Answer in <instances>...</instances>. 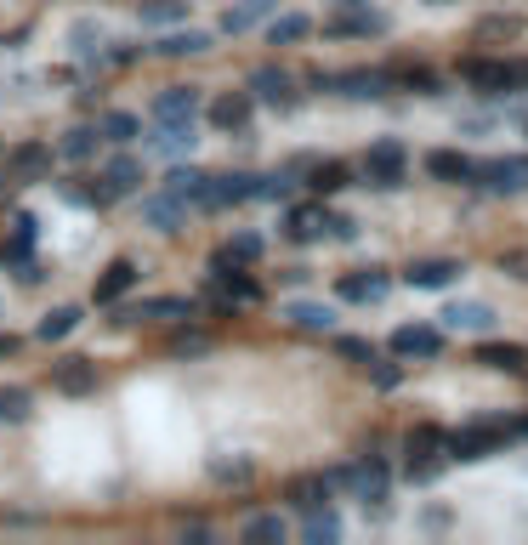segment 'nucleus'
I'll use <instances>...</instances> for the list:
<instances>
[{
  "label": "nucleus",
  "instance_id": "f257e3e1",
  "mask_svg": "<svg viewBox=\"0 0 528 545\" xmlns=\"http://www.w3.org/2000/svg\"><path fill=\"white\" fill-rule=\"evenodd\" d=\"M466 86L472 91H489V97H506V91H523L528 86V63H494V57H466L460 63Z\"/></svg>",
  "mask_w": 528,
  "mask_h": 545
},
{
  "label": "nucleus",
  "instance_id": "f03ea898",
  "mask_svg": "<svg viewBox=\"0 0 528 545\" xmlns=\"http://www.w3.org/2000/svg\"><path fill=\"white\" fill-rule=\"evenodd\" d=\"M477 188L483 194H500V199L528 194V154H500L489 165H477Z\"/></svg>",
  "mask_w": 528,
  "mask_h": 545
},
{
  "label": "nucleus",
  "instance_id": "7ed1b4c3",
  "mask_svg": "<svg viewBox=\"0 0 528 545\" xmlns=\"http://www.w3.org/2000/svg\"><path fill=\"white\" fill-rule=\"evenodd\" d=\"M404 171H409L404 142H375L370 154H364V182L370 188H404Z\"/></svg>",
  "mask_w": 528,
  "mask_h": 545
},
{
  "label": "nucleus",
  "instance_id": "20e7f679",
  "mask_svg": "<svg viewBox=\"0 0 528 545\" xmlns=\"http://www.w3.org/2000/svg\"><path fill=\"white\" fill-rule=\"evenodd\" d=\"M318 86H335L341 97H358V103H370V97H387L392 86H398V74L387 69H352V74H318Z\"/></svg>",
  "mask_w": 528,
  "mask_h": 545
},
{
  "label": "nucleus",
  "instance_id": "39448f33",
  "mask_svg": "<svg viewBox=\"0 0 528 545\" xmlns=\"http://www.w3.org/2000/svg\"><path fill=\"white\" fill-rule=\"evenodd\" d=\"M194 199L205 205V211H228V205H245V199H256V176H205Z\"/></svg>",
  "mask_w": 528,
  "mask_h": 545
},
{
  "label": "nucleus",
  "instance_id": "423d86ee",
  "mask_svg": "<svg viewBox=\"0 0 528 545\" xmlns=\"http://www.w3.org/2000/svg\"><path fill=\"white\" fill-rule=\"evenodd\" d=\"M205 273H211V284H216V290H228L233 301H256V296H262V284L245 273V262H233V256H222V250L211 256Z\"/></svg>",
  "mask_w": 528,
  "mask_h": 545
},
{
  "label": "nucleus",
  "instance_id": "0eeeda50",
  "mask_svg": "<svg viewBox=\"0 0 528 545\" xmlns=\"http://www.w3.org/2000/svg\"><path fill=\"white\" fill-rule=\"evenodd\" d=\"M387 23H381V12H370L364 0H341L335 6V18H330V35L335 40H347V35H381Z\"/></svg>",
  "mask_w": 528,
  "mask_h": 545
},
{
  "label": "nucleus",
  "instance_id": "6e6552de",
  "mask_svg": "<svg viewBox=\"0 0 528 545\" xmlns=\"http://www.w3.org/2000/svg\"><path fill=\"white\" fill-rule=\"evenodd\" d=\"M392 352H398V358H438L443 330H432V324H404V330H392Z\"/></svg>",
  "mask_w": 528,
  "mask_h": 545
},
{
  "label": "nucleus",
  "instance_id": "1a4fd4ad",
  "mask_svg": "<svg viewBox=\"0 0 528 545\" xmlns=\"http://www.w3.org/2000/svg\"><path fill=\"white\" fill-rule=\"evenodd\" d=\"M250 91L262 97V103H273V108H296V80L284 69H273V63H262V69L250 74Z\"/></svg>",
  "mask_w": 528,
  "mask_h": 545
},
{
  "label": "nucleus",
  "instance_id": "9d476101",
  "mask_svg": "<svg viewBox=\"0 0 528 545\" xmlns=\"http://www.w3.org/2000/svg\"><path fill=\"white\" fill-rule=\"evenodd\" d=\"M250 108H256V91H222V97H211V125H222V131H245Z\"/></svg>",
  "mask_w": 528,
  "mask_h": 545
},
{
  "label": "nucleus",
  "instance_id": "9b49d317",
  "mask_svg": "<svg viewBox=\"0 0 528 545\" xmlns=\"http://www.w3.org/2000/svg\"><path fill=\"white\" fill-rule=\"evenodd\" d=\"M148 142H154L159 159H182V154H194L199 137H194V120H159V131Z\"/></svg>",
  "mask_w": 528,
  "mask_h": 545
},
{
  "label": "nucleus",
  "instance_id": "f8f14e48",
  "mask_svg": "<svg viewBox=\"0 0 528 545\" xmlns=\"http://www.w3.org/2000/svg\"><path fill=\"white\" fill-rule=\"evenodd\" d=\"M182 216H188V199L171 194V188L142 205V222H148V228H159V233H176V228H182Z\"/></svg>",
  "mask_w": 528,
  "mask_h": 545
},
{
  "label": "nucleus",
  "instance_id": "ddd939ff",
  "mask_svg": "<svg viewBox=\"0 0 528 545\" xmlns=\"http://www.w3.org/2000/svg\"><path fill=\"white\" fill-rule=\"evenodd\" d=\"M52 381H57V392H69V398H86V392L97 387V364H91V358H57Z\"/></svg>",
  "mask_w": 528,
  "mask_h": 545
},
{
  "label": "nucleus",
  "instance_id": "4468645a",
  "mask_svg": "<svg viewBox=\"0 0 528 545\" xmlns=\"http://www.w3.org/2000/svg\"><path fill=\"white\" fill-rule=\"evenodd\" d=\"M443 324L466 330V335H483V330H494V307L489 301H455V307H443Z\"/></svg>",
  "mask_w": 528,
  "mask_h": 545
},
{
  "label": "nucleus",
  "instance_id": "2eb2a0df",
  "mask_svg": "<svg viewBox=\"0 0 528 545\" xmlns=\"http://www.w3.org/2000/svg\"><path fill=\"white\" fill-rule=\"evenodd\" d=\"M404 279L415 284V290H449V284L460 279V262H455V256H438V262H415Z\"/></svg>",
  "mask_w": 528,
  "mask_h": 545
},
{
  "label": "nucleus",
  "instance_id": "dca6fc26",
  "mask_svg": "<svg viewBox=\"0 0 528 545\" xmlns=\"http://www.w3.org/2000/svg\"><path fill=\"white\" fill-rule=\"evenodd\" d=\"M154 114L159 120H194L199 114V91L194 86H165L154 97Z\"/></svg>",
  "mask_w": 528,
  "mask_h": 545
},
{
  "label": "nucleus",
  "instance_id": "f3484780",
  "mask_svg": "<svg viewBox=\"0 0 528 545\" xmlns=\"http://www.w3.org/2000/svg\"><path fill=\"white\" fill-rule=\"evenodd\" d=\"M324 228H330V211H318V205H296V211L284 216V233H290L296 245H313Z\"/></svg>",
  "mask_w": 528,
  "mask_h": 545
},
{
  "label": "nucleus",
  "instance_id": "a211bd4d",
  "mask_svg": "<svg viewBox=\"0 0 528 545\" xmlns=\"http://www.w3.org/2000/svg\"><path fill=\"white\" fill-rule=\"evenodd\" d=\"M426 171L438 176V182H477V165L466 154H455V148H432Z\"/></svg>",
  "mask_w": 528,
  "mask_h": 545
},
{
  "label": "nucleus",
  "instance_id": "6ab92c4d",
  "mask_svg": "<svg viewBox=\"0 0 528 545\" xmlns=\"http://www.w3.org/2000/svg\"><path fill=\"white\" fill-rule=\"evenodd\" d=\"M103 188H108V199H125V194H137L142 188V165L131 154H120L114 165L103 171Z\"/></svg>",
  "mask_w": 528,
  "mask_h": 545
},
{
  "label": "nucleus",
  "instance_id": "aec40b11",
  "mask_svg": "<svg viewBox=\"0 0 528 545\" xmlns=\"http://www.w3.org/2000/svg\"><path fill=\"white\" fill-rule=\"evenodd\" d=\"M273 18V0H239V6H228L222 12V29L228 35H245V29H256V23Z\"/></svg>",
  "mask_w": 528,
  "mask_h": 545
},
{
  "label": "nucleus",
  "instance_id": "412c9836",
  "mask_svg": "<svg viewBox=\"0 0 528 545\" xmlns=\"http://www.w3.org/2000/svg\"><path fill=\"white\" fill-rule=\"evenodd\" d=\"M125 290H137V262H108L97 279V301H120Z\"/></svg>",
  "mask_w": 528,
  "mask_h": 545
},
{
  "label": "nucleus",
  "instance_id": "4be33fe9",
  "mask_svg": "<svg viewBox=\"0 0 528 545\" xmlns=\"http://www.w3.org/2000/svg\"><path fill=\"white\" fill-rule=\"evenodd\" d=\"M97 137H103V131H91V125H74V131H63L57 154L69 159V165H86V159L97 154Z\"/></svg>",
  "mask_w": 528,
  "mask_h": 545
},
{
  "label": "nucleus",
  "instance_id": "5701e85b",
  "mask_svg": "<svg viewBox=\"0 0 528 545\" xmlns=\"http://www.w3.org/2000/svg\"><path fill=\"white\" fill-rule=\"evenodd\" d=\"M335 534H341V517H335L330 506H313V511H301V540H318V545H330Z\"/></svg>",
  "mask_w": 528,
  "mask_h": 545
},
{
  "label": "nucleus",
  "instance_id": "b1692460",
  "mask_svg": "<svg viewBox=\"0 0 528 545\" xmlns=\"http://www.w3.org/2000/svg\"><path fill=\"white\" fill-rule=\"evenodd\" d=\"M387 290V273H375V267H364V273H347L341 279V301H375Z\"/></svg>",
  "mask_w": 528,
  "mask_h": 545
},
{
  "label": "nucleus",
  "instance_id": "393cba45",
  "mask_svg": "<svg viewBox=\"0 0 528 545\" xmlns=\"http://www.w3.org/2000/svg\"><path fill=\"white\" fill-rule=\"evenodd\" d=\"M284 500H290V506H301V511H313V506H330V477H296Z\"/></svg>",
  "mask_w": 528,
  "mask_h": 545
},
{
  "label": "nucleus",
  "instance_id": "a878e982",
  "mask_svg": "<svg viewBox=\"0 0 528 545\" xmlns=\"http://www.w3.org/2000/svg\"><path fill=\"white\" fill-rule=\"evenodd\" d=\"M256 477V455H222V460H211V483H250Z\"/></svg>",
  "mask_w": 528,
  "mask_h": 545
},
{
  "label": "nucleus",
  "instance_id": "bb28decb",
  "mask_svg": "<svg viewBox=\"0 0 528 545\" xmlns=\"http://www.w3.org/2000/svg\"><path fill=\"white\" fill-rule=\"evenodd\" d=\"M284 318H290L296 330H313V335L335 324V313H330V307H318V301H290V307H284Z\"/></svg>",
  "mask_w": 528,
  "mask_h": 545
},
{
  "label": "nucleus",
  "instance_id": "cd10ccee",
  "mask_svg": "<svg viewBox=\"0 0 528 545\" xmlns=\"http://www.w3.org/2000/svg\"><path fill=\"white\" fill-rule=\"evenodd\" d=\"M477 364H494V370H523L528 352L511 347V341H489V347H477Z\"/></svg>",
  "mask_w": 528,
  "mask_h": 545
},
{
  "label": "nucleus",
  "instance_id": "c85d7f7f",
  "mask_svg": "<svg viewBox=\"0 0 528 545\" xmlns=\"http://www.w3.org/2000/svg\"><path fill=\"white\" fill-rule=\"evenodd\" d=\"M29 409H35L29 387H0V426H18V421H29Z\"/></svg>",
  "mask_w": 528,
  "mask_h": 545
},
{
  "label": "nucleus",
  "instance_id": "c756f323",
  "mask_svg": "<svg viewBox=\"0 0 528 545\" xmlns=\"http://www.w3.org/2000/svg\"><path fill=\"white\" fill-rule=\"evenodd\" d=\"M313 35V23L301 18V12H290V18H273L267 23V40H273V46H296V40H307Z\"/></svg>",
  "mask_w": 528,
  "mask_h": 545
},
{
  "label": "nucleus",
  "instance_id": "7c9ffc66",
  "mask_svg": "<svg viewBox=\"0 0 528 545\" xmlns=\"http://www.w3.org/2000/svg\"><path fill=\"white\" fill-rule=\"evenodd\" d=\"M205 46H211V35H199V29H182V35H165L154 52H159V57H194V52H205Z\"/></svg>",
  "mask_w": 528,
  "mask_h": 545
},
{
  "label": "nucleus",
  "instance_id": "2f4dec72",
  "mask_svg": "<svg viewBox=\"0 0 528 545\" xmlns=\"http://www.w3.org/2000/svg\"><path fill=\"white\" fill-rule=\"evenodd\" d=\"M80 307H52V313L40 318V341H63V335H74V324H80Z\"/></svg>",
  "mask_w": 528,
  "mask_h": 545
},
{
  "label": "nucleus",
  "instance_id": "473e14b6",
  "mask_svg": "<svg viewBox=\"0 0 528 545\" xmlns=\"http://www.w3.org/2000/svg\"><path fill=\"white\" fill-rule=\"evenodd\" d=\"M57 194L69 199V205H108V188H91L86 176H69V182H57Z\"/></svg>",
  "mask_w": 528,
  "mask_h": 545
},
{
  "label": "nucleus",
  "instance_id": "72a5a7b5",
  "mask_svg": "<svg viewBox=\"0 0 528 545\" xmlns=\"http://www.w3.org/2000/svg\"><path fill=\"white\" fill-rule=\"evenodd\" d=\"M188 18V0H142V23H182Z\"/></svg>",
  "mask_w": 528,
  "mask_h": 545
},
{
  "label": "nucleus",
  "instance_id": "f704fd0d",
  "mask_svg": "<svg viewBox=\"0 0 528 545\" xmlns=\"http://www.w3.org/2000/svg\"><path fill=\"white\" fill-rule=\"evenodd\" d=\"M523 35V18H511V12H494V18L477 23V40H517Z\"/></svg>",
  "mask_w": 528,
  "mask_h": 545
},
{
  "label": "nucleus",
  "instance_id": "c9c22d12",
  "mask_svg": "<svg viewBox=\"0 0 528 545\" xmlns=\"http://www.w3.org/2000/svg\"><path fill=\"white\" fill-rule=\"evenodd\" d=\"M103 137H108V142H120V148H125V142H137V137H142L137 114H125V108H114V114L103 120Z\"/></svg>",
  "mask_w": 528,
  "mask_h": 545
},
{
  "label": "nucleus",
  "instance_id": "e433bc0d",
  "mask_svg": "<svg viewBox=\"0 0 528 545\" xmlns=\"http://www.w3.org/2000/svg\"><path fill=\"white\" fill-rule=\"evenodd\" d=\"M245 540H250V545H256V540H262V545H279V540H284V517H273V511L250 517V523H245Z\"/></svg>",
  "mask_w": 528,
  "mask_h": 545
},
{
  "label": "nucleus",
  "instance_id": "4c0bfd02",
  "mask_svg": "<svg viewBox=\"0 0 528 545\" xmlns=\"http://www.w3.org/2000/svg\"><path fill=\"white\" fill-rule=\"evenodd\" d=\"M438 449H449V432H438V426H415V432H409V455L432 460Z\"/></svg>",
  "mask_w": 528,
  "mask_h": 545
},
{
  "label": "nucleus",
  "instance_id": "58836bf2",
  "mask_svg": "<svg viewBox=\"0 0 528 545\" xmlns=\"http://www.w3.org/2000/svg\"><path fill=\"white\" fill-rule=\"evenodd\" d=\"M262 233H233V239H228V245H222V256H233V262H262Z\"/></svg>",
  "mask_w": 528,
  "mask_h": 545
},
{
  "label": "nucleus",
  "instance_id": "ea45409f",
  "mask_svg": "<svg viewBox=\"0 0 528 545\" xmlns=\"http://www.w3.org/2000/svg\"><path fill=\"white\" fill-rule=\"evenodd\" d=\"M398 86L421 91V97H438V91H443V80H438V74H426V69H404V74H398Z\"/></svg>",
  "mask_w": 528,
  "mask_h": 545
},
{
  "label": "nucleus",
  "instance_id": "a19ab883",
  "mask_svg": "<svg viewBox=\"0 0 528 545\" xmlns=\"http://www.w3.org/2000/svg\"><path fill=\"white\" fill-rule=\"evenodd\" d=\"M52 171V148H23L18 154V176H46Z\"/></svg>",
  "mask_w": 528,
  "mask_h": 545
},
{
  "label": "nucleus",
  "instance_id": "79ce46f5",
  "mask_svg": "<svg viewBox=\"0 0 528 545\" xmlns=\"http://www.w3.org/2000/svg\"><path fill=\"white\" fill-rule=\"evenodd\" d=\"M199 182H205V176L188 171V165H182V171H165V188H171V194H182V199H194V194H199Z\"/></svg>",
  "mask_w": 528,
  "mask_h": 545
},
{
  "label": "nucleus",
  "instance_id": "37998d69",
  "mask_svg": "<svg viewBox=\"0 0 528 545\" xmlns=\"http://www.w3.org/2000/svg\"><path fill=\"white\" fill-rule=\"evenodd\" d=\"M97 40H103V29H97V23H74L69 46H74L80 57H97Z\"/></svg>",
  "mask_w": 528,
  "mask_h": 545
},
{
  "label": "nucleus",
  "instance_id": "c03bdc74",
  "mask_svg": "<svg viewBox=\"0 0 528 545\" xmlns=\"http://www.w3.org/2000/svg\"><path fill=\"white\" fill-rule=\"evenodd\" d=\"M341 182H347V165H318L313 171V194H335Z\"/></svg>",
  "mask_w": 528,
  "mask_h": 545
},
{
  "label": "nucleus",
  "instance_id": "a18cd8bd",
  "mask_svg": "<svg viewBox=\"0 0 528 545\" xmlns=\"http://www.w3.org/2000/svg\"><path fill=\"white\" fill-rule=\"evenodd\" d=\"M335 352H341V358H352V364H370V358H375V347H370V341H358V335H341V341H335Z\"/></svg>",
  "mask_w": 528,
  "mask_h": 545
},
{
  "label": "nucleus",
  "instance_id": "49530a36",
  "mask_svg": "<svg viewBox=\"0 0 528 545\" xmlns=\"http://www.w3.org/2000/svg\"><path fill=\"white\" fill-rule=\"evenodd\" d=\"M370 381H375L381 392H387V387H398V381H404V364H375V370H370Z\"/></svg>",
  "mask_w": 528,
  "mask_h": 545
},
{
  "label": "nucleus",
  "instance_id": "de8ad7c7",
  "mask_svg": "<svg viewBox=\"0 0 528 545\" xmlns=\"http://www.w3.org/2000/svg\"><path fill=\"white\" fill-rule=\"evenodd\" d=\"M12 279H18V284H40V279H46V267L29 256V262H18V273H12Z\"/></svg>",
  "mask_w": 528,
  "mask_h": 545
},
{
  "label": "nucleus",
  "instance_id": "09e8293b",
  "mask_svg": "<svg viewBox=\"0 0 528 545\" xmlns=\"http://www.w3.org/2000/svg\"><path fill=\"white\" fill-rule=\"evenodd\" d=\"M171 347H176V352H188V358H194V352H205V335L182 330V335H176V341H171Z\"/></svg>",
  "mask_w": 528,
  "mask_h": 545
},
{
  "label": "nucleus",
  "instance_id": "8fccbe9b",
  "mask_svg": "<svg viewBox=\"0 0 528 545\" xmlns=\"http://www.w3.org/2000/svg\"><path fill=\"white\" fill-rule=\"evenodd\" d=\"M330 233H335V239H352V233H358V222H352V216H330Z\"/></svg>",
  "mask_w": 528,
  "mask_h": 545
},
{
  "label": "nucleus",
  "instance_id": "3c124183",
  "mask_svg": "<svg viewBox=\"0 0 528 545\" xmlns=\"http://www.w3.org/2000/svg\"><path fill=\"white\" fill-rule=\"evenodd\" d=\"M500 267H506L511 279H523V284H528V256H506V262H500Z\"/></svg>",
  "mask_w": 528,
  "mask_h": 545
},
{
  "label": "nucleus",
  "instance_id": "603ef678",
  "mask_svg": "<svg viewBox=\"0 0 528 545\" xmlns=\"http://www.w3.org/2000/svg\"><path fill=\"white\" fill-rule=\"evenodd\" d=\"M517 125H523V137H528V108H517Z\"/></svg>",
  "mask_w": 528,
  "mask_h": 545
},
{
  "label": "nucleus",
  "instance_id": "864d4df0",
  "mask_svg": "<svg viewBox=\"0 0 528 545\" xmlns=\"http://www.w3.org/2000/svg\"><path fill=\"white\" fill-rule=\"evenodd\" d=\"M426 6H449V0H426Z\"/></svg>",
  "mask_w": 528,
  "mask_h": 545
},
{
  "label": "nucleus",
  "instance_id": "5fc2aeb1",
  "mask_svg": "<svg viewBox=\"0 0 528 545\" xmlns=\"http://www.w3.org/2000/svg\"><path fill=\"white\" fill-rule=\"evenodd\" d=\"M517 432H528V421H517Z\"/></svg>",
  "mask_w": 528,
  "mask_h": 545
}]
</instances>
